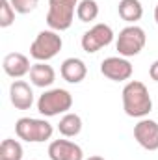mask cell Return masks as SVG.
<instances>
[{"label": "cell", "instance_id": "52a82bcc", "mask_svg": "<svg viewBox=\"0 0 158 160\" xmlns=\"http://www.w3.org/2000/svg\"><path fill=\"white\" fill-rule=\"evenodd\" d=\"M114 41V30L108 24H95L93 28H89L84 36H82V48L87 54H95L97 50H101L102 47H108Z\"/></svg>", "mask_w": 158, "mask_h": 160}, {"label": "cell", "instance_id": "30bf717a", "mask_svg": "<svg viewBox=\"0 0 158 160\" xmlns=\"http://www.w3.org/2000/svg\"><path fill=\"white\" fill-rule=\"evenodd\" d=\"M50 160H84L82 147L69 140H54L48 145Z\"/></svg>", "mask_w": 158, "mask_h": 160}, {"label": "cell", "instance_id": "ac0fdd59", "mask_svg": "<svg viewBox=\"0 0 158 160\" xmlns=\"http://www.w3.org/2000/svg\"><path fill=\"white\" fill-rule=\"evenodd\" d=\"M77 17L80 22H91L99 17V6L95 0H80L77 8Z\"/></svg>", "mask_w": 158, "mask_h": 160}, {"label": "cell", "instance_id": "603a6c76", "mask_svg": "<svg viewBox=\"0 0 158 160\" xmlns=\"http://www.w3.org/2000/svg\"><path fill=\"white\" fill-rule=\"evenodd\" d=\"M155 21H156V24H158V6L155 8Z\"/></svg>", "mask_w": 158, "mask_h": 160}, {"label": "cell", "instance_id": "7c38bea8", "mask_svg": "<svg viewBox=\"0 0 158 160\" xmlns=\"http://www.w3.org/2000/svg\"><path fill=\"white\" fill-rule=\"evenodd\" d=\"M2 67H4V73H6L7 77H11V78H21V77L28 75L30 69H32L30 60H28L24 54H21V52H11V54H7V56L4 58V62H2Z\"/></svg>", "mask_w": 158, "mask_h": 160}, {"label": "cell", "instance_id": "9c48e42d", "mask_svg": "<svg viewBox=\"0 0 158 160\" xmlns=\"http://www.w3.org/2000/svg\"><path fill=\"white\" fill-rule=\"evenodd\" d=\"M134 138L143 149L156 151L158 149V123L153 119H141L134 127Z\"/></svg>", "mask_w": 158, "mask_h": 160}, {"label": "cell", "instance_id": "8992f818", "mask_svg": "<svg viewBox=\"0 0 158 160\" xmlns=\"http://www.w3.org/2000/svg\"><path fill=\"white\" fill-rule=\"evenodd\" d=\"M145 43H147L145 30L140 28V26H136V24H130V26H126V28H123V30L119 32L116 47H117L119 56L130 58V56L140 54V52L143 50Z\"/></svg>", "mask_w": 158, "mask_h": 160}, {"label": "cell", "instance_id": "e0dca14e", "mask_svg": "<svg viewBox=\"0 0 158 160\" xmlns=\"http://www.w3.org/2000/svg\"><path fill=\"white\" fill-rule=\"evenodd\" d=\"M0 160H22V145L17 140L6 138L0 145Z\"/></svg>", "mask_w": 158, "mask_h": 160}, {"label": "cell", "instance_id": "8fae6325", "mask_svg": "<svg viewBox=\"0 0 158 160\" xmlns=\"http://www.w3.org/2000/svg\"><path fill=\"white\" fill-rule=\"evenodd\" d=\"M9 101L17 110H30L34 104V91L24 80H15L9 86Z\"/></svg>", "mask_w": 158, "mask_h": 160}, {"label": "cell", "instance_id": "4fadbf2b", "mask_svg": "<svg viewBox=\"0 0 158 160\" xmlns=\"http://www.w3.org/2000/svg\"><path fill=\"white\" fill-rule=\"evenodd\" d=\"M60 73H62V78L65 82L80 84L87 75V67H86V63L80 58H67V60H63Z\"/></svg>", "mask_w": 158, "mask_h": 160}, {"label": "cell", "instance_id": "2e32d148", "mask_svg": "<svg viewBox=\"0 0 158 160\" xmlns=\"http://www.w3.org/2000/svg\"><path fill=\"white\" fill-rule=\"evenodd\" d=\"M58 130H60V134L62 136H65V138H75V136H78L80 130H82V119H80L78 114H73V112H67L60 123H58Z\"/></svg>", "mask_w": 158, "mask_h": 160}, {"label": "cell", "instance_id": "7402d4cb", "mask_svg": "<svg viewBox=\"0 0 158 160\" xmlns=\"http://www.w3.org/2000/svg\"><path fill=\"white\" fill-rule=\"evenodd\" d=\"M87 160H104V158H102V157H97V155H95V157H89Z\"/></svg>", "mask_w": 158, "mask_h": 160}, {"label": "cell", "instance_id": "277c9868", "mask_svg": "<svg viewBox=\"0 0 158 160\" xmlns=\"http://www.w3.org/2000/svg\"><path fill=\"white\" fill-rule=\"evenodd\" d=\"M15 132L21 140L30 143H41L52 138V125L47 119H36V118H21L15 123Z\"/></svg>", "mask_w": 158, "mask_h": 160}, {"label": "cell", "instance_id": "44dd1931", "mask_svg": "<svg viewBox=\"0 0 158 160\" xmlns=\"http://www.w3.org/2000/svg\"><path fill=\"white\" fill-rule=\"evenodd\" d=\"M149 75H151V78L155 80V82H158V60L151 65V69H149Z\"/></svg>", "mask_w": 158, "mask_h": 160}, {"label": "cell", "instance_id": "6da1fadb", "mask_svg": "<svg viewBox=\"0 0 158 160\" xmlns=\"http://www.w3.org/2000/svg\"><path fill=\"white\" fill-rule=\"evenodd\" d=\"M123 110L128 118H145L153 110L149 89L140 80H130L123 88Z\"/></svg>", "mask_w": 158, "mask_h": 160}, {"label": "cell", "instance_id": "7a4b0ae2", "mask_svg": "<svg viewBox=\"0 0 158 160\" xmlns=\"http://www.w3.org/2000/svg\"><path fill=\"white\" fill-rule=\"evenodd\" d=\"M73 106V95L67 89L54 88L45 91L37 101V112L45 118H54L60 114H67Z\"/></svg>", "mask_w": 158, "mask_h": 160}, {"label": "cell", "instance_id": "ba28073f", "mask_svg": "<svg viewBox=\"0 0 158 160\" xmlns=\"http://www.w3.org/2000/svg\"><path fill=\"white\" fill-rule=\"evenodd\" d=\"M132 71H134L132 63L123 56H110V58L102 60V63H101V73L114 82L128 80L132 77Z\"/></svg>", "mask_w": 158, "mask_h": 160}, {"label": "cell", "instance_id": "3957f363", "mask_svg": "<svg viewBox=\"0 0 158 160\" xmlns=\"http://www.w3.org/2000/svg\"><path fill=\"white\" fill-rule=\"evenodd\" d=\"M78 8V0H48L47 24L50 30L63 32L69 30L75 19V11Z\"/></svg>", "mask_w": 158, "mask_h": 160}, {"label": "cell", "instance_id": "5bb4252c", "mask_svg": "<svg viewBox=\"0 0 158 160\" xmlns=\"http://www.w3.org/2000/svg\"><path fill=\"white\" fill-rule=\"evenodd\" d=\"M56 80V73L54 69L47 63V62H37L32 65L30 69V82L37 88H48L52 86Z\"/></svg>", "mask_w": 158, "mask_h": 160}, {"label": "cell", "instance_id": "5b68a950", "mask_svg": "<svg viewBox=\"0 0 158 160\" xmlns=\"http://www.w3.org/2000/svg\"><path fill=\"white\" fill-rule=\"evenodd\" d=\"M62 47L63 41L56 30H43L30 45V56L37 62H48L62 50Z\"/></svg>", "mask_w": 158, "mask_h": 160}, {"label": "cell", "instance_id": "9a60e30c", "mask_svg": "<svg viewBox=\"0 0 158 160\" xmlns=\"http://www.w3.org/2000/svg\"><path fill=\"white\" fill-rule=\"evenodd\" d=\"M119 17L130 24H134L136 21H140L143 17V6L140 0H121L117 6Z\"/></svg>", "mask_w": 158, "mask_h": 160}, {"label": "cell", "instance_id": "d6986e66", "mask_svg": "<svg viewBox=\"0 0 158 160\" xmlns=\"http://www.w3.org/2000/svg\"><path fill=\"white\" fill-rule=\"evenodd\" d=\"M15 21V9L11 6L9 0H2L0 2V26L2 28H7L11 26Z\"/></svg>", "mask_w": 158, "mask_h": 160}, {"label": "cell", "instance_id": "ffe728a7", "mask_svg": "<svg viewBox=\"0 0 158 160\" xmlns=\"http://www.w3.org/2000/svg\"><path fill=\"white\" fill-rule=\"evenodd\" d=\"M9 2H11L13 9L17 13H22V15L32 13L37 8V4H39V0H9Z\"/></svg>", "mask_w": 158, "mask_h": 160}]
</instances>
